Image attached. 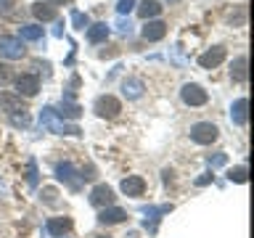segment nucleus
<instances>
[{
  "mask_svg": "<svg viewBox=\"0 0 254 238\" xmlns=\"http://www.w3.org/2000/svg\"><path fill=\"white\" fill-rule=\"evenodd\" d=\"M217 135H220V130H217L212 122H198V124L190 127V140H193V143H201V146H209V143H214V140H217Z\"/></svg>",
  "mask_w": 254,
  "mask_h": 238,
  "instance_id": "1",
  "label": "nucleus"
},
{
  "mask_svg": "<svg viewBox=\"0 0 254 238\" xmlns=\"http://www.w3.org/2000/svg\"><path fill=\"white\" fill-rule=\"evenodd\" d=\"M119 101L114 98V95H101L98 101H95V114L98 117H103V119H114V117H119Z\"/></svg>",
  "mask_w": 254,
  "mask_h": 238,
  "instance_id": "2",
  "label": "nucleus"
},
{
  "mask_svg": "<svg viewBox=\"0 0 254 238\" xmlns=\"http://www.w3.org/2000/svg\"><path fill=\"white\" fill-rule=\"evenodd\" d=\"M180 95H183V101H186L188 106H204V103L209 101V95H206V90L201 85H183Z\"/></svg>",
  "mask_w": 254,
  "mask_h": 238,
  "instance_id": "3",
  "label": "nucleus"
},
{
  "mask_svg": "<svg viewBox=\"0 0 254 238\" xmlns=\"http://www.w3.org/2000/svg\"><path fill=\"white\" fill-rule=\"evenodd\" d=\"M222 61H225V48H222V45H217V48H209L206 53L198 56V63H201L204 69H217Z\"/></svg>",
  "mask_w": 254,
  "mask_h": 238,
  "instance_id": "4",
  "label": "nucleus"
},
{
  "mask_svg": "<svg viewBox=\"0 0 254 238\" xmlns=\"http://www.w3.org/2000/svg\"><path fill=\"white\" fill-rule=\"evenodd\" d=\"M0 53L8 59H21L24 56V45L19 37H0Z\"/></svg>",
  "mask_w": 254,
  "mask_h": 238,
  "instance_id": "5",
  "label": "nucleus"
},
{
  "mask_svg": "<svg viewBox=\"0 0 254 238\" xmlns=\"http://www.w3.org/2000/svg\"><path fill=\"white\" fill-rule=\"evenodd\" d=\"M16 87H19V95L24 93L27 98H32L40 90V79L37 74H21V77H16Z\"/></svg>",
  "mask_w": 254,
  "mask_h": 238,
  "instance_id": "6",
  "label": "nucleus"
},
{
  "mask_svg": "<svg viewBox=\"0 0 254 238\" xmlns=\"http://www.w3.org/2000/svg\"><path fill=\"white\" fill-rule=\"evenodd\" d=\"M167 35V24L164 21H148L146 27H143V37L148 40V43H156V40H162Z\"/></svg>",
  "mask_w": 254,
  "mask_h": 238,
  "instance_id": "7",
  "label": "nucleus"
},
{
  "mask_svg": "<svg viewBox=\"0 0 254 238\" xmlns=\"http://www.w3.org/2000/svg\"><path fill=\"white\" fill-rule=\"evenodd\" d=\"M143 188H146V182H143V178H138V175L122 180V190L127 196H143Z\"/></svg>",
  "mask_w": 254,
  "mask_h": 238,
  "instance_id": "8",
  "label": "nucleus"
},
{
  "mask_svg": "<svg viewBox=\"0 0 254 238\" xmlns=\"http://www.w3.org/2000/svg\"><path fill=\"white\" fill-rule=\"evenodd\" d=\"M90 201H93L95 206H101V204H114V193H111L109 185H98V188L93 190Z\"/></svg>",
  "mask_w": 254,
  "mask_h": 238,
  "instance_id": "9",
  "label": "nucleus"
},
{
  "mask_svg": "<svg viewBox=\"0 0 254 238\" xmlns=\"http://www.w3.org/2000/svg\"><path fill=\"white\" fill-rule=\"evenodd\" d=\"M0 106L8 109V111H24V103H21V95H11V93H0Z\"/></svg>",
  "mask_w": 254,
  "mask_h": 238,
  "instance_id": "10",
  "label": "nucleus"
},
{
  "mask_svg": "<svg viewBox=\"0 0 254 238\" xmlns=\"http://www.w3.org/2000/svg\"><path fill=\"white\" fill-rule=\"evenodd\" d=\"M138 13L143 16V19L159 16V13H162V3H159V0H143V3L138 5Z\"/></svg>",
  "mask_w": 254,
  "mask_h": 238,
  "instance_id": "11",
  "label": "nucleus"
},
{
  "mask_svg": "<svg viewBox=\"0 0 254 238\" xmlns=\"http://www.w3.org/2000/svg\"><path fill=\"white\" fill-rule=\"evenodd\" d=\"M32 13H35L40 21H53L56 19V8L48 5V3H35L32 5Z\"/></svg>",
  "mask_w": 254,
  "mask_h": 238,
  "instance_id": "12",
  "label": "nucleus"
},
{
  "mask_svg": "<svg viewBox=\"0 0 254 238\" xmlns=\"http://www.w3.org/2000/svg\"><path fill=\"white\" fill-rule=\"evenodd\" d=\"M125 217H127V214H125L122 209H117V206H114V209H103L98 220L103 222V225H114V222H122Z\"/></svg>",
  "mask_w": 254,
  "mask_h": 238,
  "instance_id": "13",
  "label": "nucleus"
},
{
  "mask_svg": "<svg viewBox=\"0 0 254 238\" xmlns=\"http://www.w3.org/2000/svg\"><path fill=\"white\" fill-rule=\"evenodd\" d=\"M122 90H125L127 98H140L143 82H140V79H125V82H122Z\"/></svg>",
  "mask_w": 254,
  "mask_h": 238,
  "instance_id": "14",
  "label": "nucleus"
},
{
  "mask_svg": "<svg viewBox=\"0 0 254 238\" xmlns=\"http://www.w3.org/2000/svg\"><path fill=\"white\" fill-rule=\"evenodd\" d=\"M106 37H109L106 24H93V27L87 29V40H90V43H101V40H106Z\"/></svg>",
  "mask_w": 254,
  "mask_h": 238,
  "instance_id": "15",
  "label": "nucleus"
},
{
  "mask_svg": "<svg viewBox=\"0 0 254 238\" xmlns=\"http://www.w3.org/2000/svg\"><path fill=\"white\" fill-rule=\"evenodd\" d=\"M233 119H236L238 124L246 122V98H238V101L233 103Z\"/></svg>",
  "mask_w": 254,
  "mask_h": 238,
  "instance_id": "16",
  "label": "nucleus"
},
{
  "mask_svg": "<svg viewBox=\"0 0 254 238\" xmlns=\"http://www.w3.org/2000/svg\"><path fill=\"white\" fill-rule=\"evenodd\" d=\"M233 77L238 79V82H244L246 79V56H238L236 63H233Z\"/></svg>",
  "mask_w": 254,
  "mask_h": 238,
  "instance_id": "17",
  "label": "nucleus"
},
{
  "mask_svg": "<svg viewBox=\"0 0 254 238\" xmlns=\"http://www.w3.org/2000/svg\"><path fill=\"white\" fill-rule=\"evenodd\" d=\"M21 40H43V27H21Z\"/></svg>",
  "mask_w": 254,
  "mask_h": 238,
  "instance_id": "18",
  "label": "nucleus"
},
{
  "mask_svg": "<svg viewBox=\"0 0 254 238\" xmlns=\"http://www.w3.org/2000/svg\"><path fill=\"white\" fill-rule=\"evenodd\" d=\"M69 225L71 222L64 217V220H51L48 222V230H51V233H64V230H69Z\"/></svg>",
  "mask_w": 254,
  "mask_h": 238,
  "instance_id": "19",
  "label": "nucleus"
},
{
  "mask_svg": "<svg viewBox=\"0 0 254 238\" xmlns=\"http://www.w3.org/2000/svg\"><path fill=\"white\" fill-rule=\"evenodd\" d=\"M59 109H61V111H59L61 117H69V119H74V117H79V106H71V103H61Z\"/></svg>",
  "mask_w": 254,
  "mask_h": 238,
  "instance_id": "20",
  "label": "nucleus"
},
{
  "mask_svg": "<svg viewBox=\"0 0 254 238\" xmlns=\"http://www.w3.org/2000/svg\"><path fill=\"white\" fill-rule=\"evenodd\" d=\"M13 79V69L8 63H0V85H8Z\"/></svg>",
  "mask_w": 254,
  "mask_h": 238,
  "instance_id": "21",
  "label": "nucleus"
},
{
  "mask_svg": "<svg viewBox=\"0 0 254 238\" xmlns=\"http://www.w3.org/2000/svg\"><path fill=\"white\" fill-rule=\"evenodd\" d=\"M132 5H135V0H119L117 11H119V13H130V11H132Z\"/></svg>",
  "mask_w": 254,
  "mask_h": 238,
  "instance_id": "22",
  "label": "nucleus"
},
{
  "mask_svg": "<svg viewBox=\"0 0 254 238\" xmlns=\"http://www.w3.org/2000/svg\"><path fill=\"white\" fill-rule=\"evenodd\" d=\"M230 180L244 182V180H246V170H244V167H238V170H233V172H230Z\"/></svg>",
  "mask_w": 254,
  "mask_h": 238,
  "instance_id": "23",
  "label": "nucleus"
},
{
  "mask_svg": "<svg viewBox=\"0 0 254 238\" xmlns=\"http://www.w3.org/2000/svg\"><path fill=\"white\" fill-rule=\"evenodd\" d=\"M74 24L79 29H85L87 27V16H82V13H74Z\"/></svg>",
  "mask_w": 254,
  "mask_h": 238,
  "instance_id": "24",
  "label": "nucleus"
},
{
  "mask_svg": "<svg viewBox=\"0 0 254 238\" xmlns=\"http://www.w3.org/2000/svg\"><path fill=\"white\" fill-rule=\"evenodd\" d=\"M11 8V0H0V13H5Z\"/></svg>",
  "mask_w": 254,
  "mask_h": 238,
  "instance_id": "25",
  "label": "nucleus"
},
{
  "mask_svg": "<svg viewBox=\"0 0 254 238\" xmlns=\"http://www.w3.org/2000/svg\"><path fill=\"white\" fill-rule=\"evenodd\" d=\"M51 3H53V5H69L71 0H51Z\"/></svg>",
  "mask_w": 254,
  "mask_h": 238,
  "instance_id": "26",
  "label": "nucleus"
},
{
  "mask_svg": "<svg viewBox=\"0 0 254 238\" xmlns=\"http://www.w3.org/2000/svg\"><path fill=\"white\" fill-rule=\"evenodd\" d=\"M98 238H103V236H98Z\"/></svg>",
  "mask_w": 254,
  "mask_h": 238,
  "instance_id": "27",
  "label": "nucleus"
}]
</instances>
